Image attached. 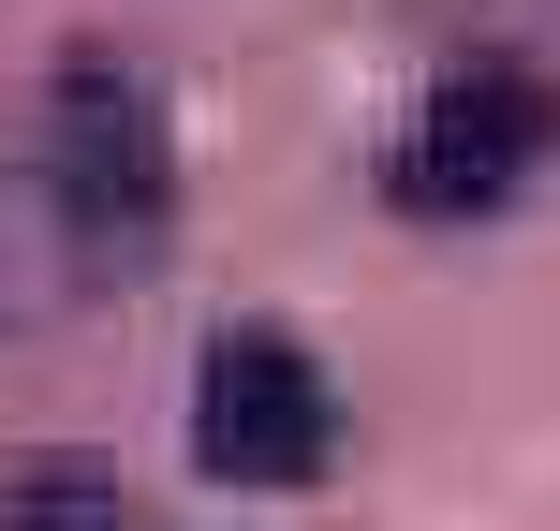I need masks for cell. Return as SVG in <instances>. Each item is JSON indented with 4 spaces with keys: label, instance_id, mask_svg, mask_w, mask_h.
<instances>
[{
    "label": "cell",
    "instance_id": "3957f363",
    "mask_svg": "<svg viewBox=\"0 0 560 531\" xmlns=\"http://www.w3.org/2000/svg\"><path fill=\"white\" fill-rule=\"evenodd\" d=\"M192 473L207 487H325L339 473V384L295 325H222L192 369Z\"/></svg>",
    "mask_w": 560,
    "mask_h": 531
},
{
    "label": "cell",
    "instance_id": "7a4b0ae2",
    "mask_svg": "<svg viewBox=\"0 0 560 531\" xmlns=\"http://www.w3.org/2000/svg\"><path fill=\"white\" fill-rule=\"evenodd\" d=\"M546 163H560V74L546 59H457L384 134V207L398 222H487V207H516Z\"/></svg>",
    "mask_w": 560,
    "mask_h": 531
},
{
    "label": "cell",
    "instance_id": "6da1fadb",
    "mask_svg": "<svg viewBox=\"0 0 560 531\" xmlns=\"http://www.w3.org/2000/svg\"><path fill=\"white\" fill-rule=\"evenodd\" d=\"M30 177H45V222H59V266L89 296L118 280H163L177 252V104L148 59L118 45H74L30 104Z\"/></svg>",
    "mask_w": 560,
    "mask_h": 531
},
{
    "label": "cell",
    "instance_id": "277c9868",
    "mask_svg": "<svg viewBox=\"0 0 560 531\" xmlns=\"http://www.w3.org/2000/svg\"><path fill=\"white\" fill-rule=\"evenodd\" d=\"M0 531H163V517H148V487L118 458L30 443V458H0Z\"/></svg>",
    "mask_w": 560,
    "mask_h": 531
}]
</instances>
